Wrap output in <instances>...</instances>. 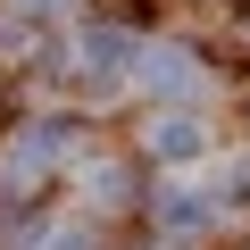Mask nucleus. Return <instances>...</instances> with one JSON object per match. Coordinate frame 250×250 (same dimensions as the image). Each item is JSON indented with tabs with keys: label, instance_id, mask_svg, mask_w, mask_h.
I'll list each match as a JSON object with an SVG mask.
<instances>
[{
	"label": "nucleus",
	"instance_id": "nucleus-2",
	"mask_svg": "<svg viewBox=\"0 0 250 250\" xmlns=\"http://www.w3.org/2000/svg\"><path fill=\"white\" fill-rule=\"evenodd\" d=\"M83 59H92L100 75H117V67H134V34H117V25H92V34H83Z\"/></svg>",
	"mask_w": 250,
	"mask_h": 250
},
{
	"label": "nucleus",
	"instance_id": "nucleus-3",
	"mask_svg": "<svg viewBox=\"0 0 250 250\" xmlns=\"http://www.w3.org/2000/svg\"><path fill=\"white\" fill-rule=\"evenodd\" d=\"M142 83H150V92H192V83H200V67H192L184 50H150V67H142Z\"/></svg>",
	"mask_w": 250,
	"mask_h": 250
},
{
	"label": "nucleus",
	"instance_id": "nucleus-4",
	"mask_svg": "<svg viewBox=\"0 0 250 250\" xmlns=\"http://www.w3.org/2000/svg\"><path fill=\"white\" fill-rule=\"evenodd\" d=\"M192 150H208V125H192V117H167V125H159V159H192Z\"/></svg>",
	"mask_w": 250,
	"mask_h": 250
},
{
	"label": "nucleus",
	"instance_id": "nucleus-1",
	"mask_svg": "<svg viewBox=\"0 0 250 250\" xmlns=\"http://www.w3.org/2000/svg\"><path fill=\"white\" fill-rule=\"evenodd\" d=\"M67 150H75V142H67V125H25V134L9 142V159H0V184H17V192H25V184H42Z\"/></svg>",
	"mask_w": 250,
	"mask_h": 250
}]
</instances>
